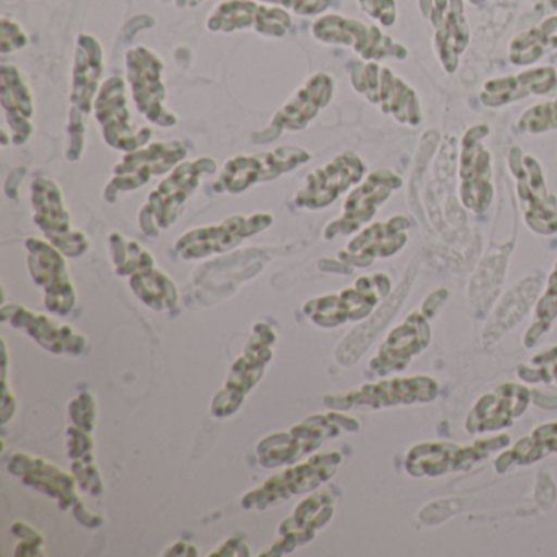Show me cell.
Returning a JSON list of instances; mask_svg holds the SVG:
<instances>
[{
  "label": "cell",
  "instance_id": "603a6c76",
  "mask_svg": "<svg viewBox=\"0 0 557 557\" xmlns=\"http://www.w3.org/2000/svg\"><path fill=\"white\" fill-rule=\"evenodd\" d=\"M367 177V164L354 151L341 152L306 177L305 187L296 194L295 205L301 210L331 207L341 195Z\"/></svg>",
  "mask_w": 557,
  "mask_h": 557
},
{
  "label": "cell",
  "instance_id": "d6a6232c",
  "mask_svg": "<svg viewBox=\"0 0 557 557\" xmlns=\"http://www.w3.org/2000/svg\"><path fill=\"white\" fill-rule=\"evenodd\" d=\"M435 28V47L440 63L448 74L458 70L459 58L471 40L462 0H449L445 14L433 24Z\"/></svg>",
  "mask_w": 557,
  "mask_h": 557
},
{
  "label": "cell",
  "instance_id": "d6986e66",
  "mask_svg": "<svg viewBox=\"0 0 557 557\" xmlns=\"http://www.w3.org/2000/svg\"><path fill=\"white\" fill-rule=\"evenodd\" d=\"M27 265L35 285L45 292V308L51 314L67 315L76 308V286L71 282L66 256L50 240L28 237L25 240Z\"/></svg>",
  "mask_w": 557,
  "mask_h": 557
},
{
  "label": "cell",
  "instance_id": "7402d4cb",
  "mask_svg": "<svg viewBox=\"0 0 557 557\" xmlns=\"http://www.w3.org/2000/svg\"><path fill=\"white\" fill-rule=\"evenodd\" d=\"M331 74L318 73L306 81L305 86L272 116L265 128L252 135L256 145L276 141L285 132H302L315 116L331 103L334 96Z\"/></svg>",
  "mask_w": 557,
  "mask_h": 557
},
{
  "label": "cell",
  "instance_id": "7c38bea8",
  "mask_svg": "<svg viewBox=\"0 0 557 557\" xmlns=\"http://www.w3.org/2000/svg\"><path fill=\"white\" fill-rule=\"evenodd\" d=\"M438 383L430 376L393 377L377 383H367L345 394L324 397L325 407L332 410H377L383 407L410 406L432 403L438 397Z\"/></svg>",
  "mask_w": 557,
  "mask_h": 557
},
{
  "label": "cell",
  "instance_id": "ab89813d",
  "mask_svg": "<svg viewBox=\"0 0 557 557\" xmlns=\"http://www.w3.org/2000/svg\"><path fill=\"white\" fill-rule=\"evenodd\" d=\"M554 129H557V96L524 110L517 123V132L523 135H544Z\"/></svg>",
  "mask_w": 557,
  "mask_h": 557
},
{
  "label": "cell",
  "instance_id": "d590c367",
  "mask_svg": "<svg viewBox=\"0 0 557 557\" xmlns=\"http://www.w3.org/2000/svg\"><path fill=\"white\" fill-rule=\"evenodd\" d=\"M550 453H557V422L543 423L530 435L518 440L511 448L495 458L494 469L498 474H504L515 466L534 465Z\"/></svg>",
  "mask_w": 557,
  "mask_h": 557
},
{
  "label": "cell",
  "instance_id": "ba28073f",
  "mask_svg": "<svg viewBox=\"0 0 557 557\" xmlns=\"http://www.w3.org/2000/svg\"><path fill=\"white\" fill-rule=\"evenodd\" d=\"M275 344L276 332L265 322H256L249 342L227 374L223 389L214 396L213 403H211L213 417L227 419L240 409L247 394L262 380L267 367L272 361Z\"/></svg>",
  "mask_w": 557,
  "mask_h": 557
},
{
  "label": "cell",
  "instance_id": "8fae6325",
  "mask_svg": "<svg viewBox=\"0 0 557 557\" xmlns=\"http://www.w3.org/2000/svg\"><path fill=\"white\" fill-rule=\"evenodd\" d=\"M507 165L517 185L518 203L524 223L540 236L557 233V200L546 187L540 162L531 154H524L520 146H511Z\"/></svg>",
  "mask_w": 557,
  "mask_h": 557
},
{
  "label": "cell",
  "instance_id": "ac0fdd59",
  "mask_svg": "<svg viewBox=\"0 0 557 557\" xmlns=\"http://www.w3.org/2000/svg\"><path fill=\"white\" fill-rule=\"evenodd\" d=\"M94 116L102 129L103 141L115 151L128 154L151 143L152 129L149 126L135 129L132 123L126 84L122 77L113 76L103 81L94 103Z\"/></svg>",
  "mask_w": 557,
  "mask_h": 557
},
{
  "label": "cell",
  "instance_id": "44dd1931",
  "mask_svg": "<svg viewBox=\"0 0 557 557\" xmlns=\"http://www.w3.org/2000/svg\"><path fill=\"white\" fill-rule=\"evenodd\" d=\"M488 132L485 123L471 126L462 136L459 154V200L475 214H484L494 198L492 156L482 143Z\"/></svg>",
  "mask_w": 557,
  "mask_h": 557
},
{
  "label": "cell",
  "instance_id": "9c48e42d",
  "mask_svg": "<svg viewBox=\"0 0 557 557\" xmlns=\"http://www.w3.org/2000/svg\"><path fill=\"white\" fill-rule=\"evenodd\" d=\"M311 161V152L299 146H280L256 154H239L223 165L214 181L216 194L240 195L257 184L276 181Z\"/></svg>",
  "mask_w": 557,
  "mask_h": 557
},
{
  "label": "cell",
  "instance_id": "7a4b0ae2",
  "mask_svg": "<svg viewBox=\"0 0 557 557\" xmlns=\"http://www.w3.org/2000/svg\"><path fill=\"white\" fill-rule=\"evenodd\" d=\"M106 74V51L99 38L81 34L74 50L73 81H71V112L67 123L66 159L77 162L86 146V119L94 112V103L99 96Z\"/></svg>",
  "mask_w": 557,
  "mask_h": 557
},
{
  "label": "cell",
  "instance_id": "7dc6e473",
  "mask_svg": "<svg viewBox=\"0 0 557 557\" xmlns=\"http://www.w3.org/2000/svg\"><path fill=\"white\" fill-rule=\"evenodd\" d=\"M9 350L5 341H2V386H0V423L8 425L9 420L14 419L17 410V400L14 393L9 389L8 380Z\"/></svg>",
  "mask_w": 557,
  "mask_h": 557
},
{
  "label": "cell",
  "instance_id": "cb8c5ba5",
  "mask_svg": "<svg viewBox=\"0 0 557 557\" xmlns=\"http://www.w3.org/2000/svg\"><path fill=\"white\" fill-rule=\"evenodd\" d=\"M292 25L288 11L257 0H224L214 8L207 21L211 34L253 30L269 38L285 37Z\"/></svg>",
  "mask_w": 557,
  "mask_h": 557
},
{
  "label": "cell",
  "instance_id": "5b68a950",
  "mask_svg": "<svg viewBox=\"0 0 557 557\" xmlns=\"http://www.w3.org/2000/svg\"><path fill=\"white\" fill-rule=\"evenodd\" d=\"M393 292V282L386 273L363 275L350 288L309 299L302 314L322 329H335L348 322L363 321Z\"/></svg>",
  "mask_w": 557,
  "mask_h": 557
},
{
  "label": "cell",
  "instance_id": "ee69618b",
  "mask_svg": "<svg viewBox=\"0 0 557 557\" xmlns=\"http://www.w3.org/2000/svg\"><path fill=\"white\" fill-rule=\"evenodd\" d=\"M70 419L73 425L92 433L96 429L97 407L92 394L81 393L70 403Z\"/></svg>",
  "mask_w": 557,
  "mask_h": 557
},
{
  "label": "cell",
  "instance_id": "680465c9",
  "mask_svg": "<svg viewBox=\"0 0 557 557\" xmlns=\"http://www.w3.org/2000/svg\"><path fill=\"white\" fill-rule=\"evenodd\" d=\"M556 60H557V53H556Z\"/></svg>",
  "mask_w": 557,
  "mask_h": 557
},
{
  "label": "cell",
  "instance_id": "d4e9b609",
  "mask_svg": "<svg viewBox=\"0 0 557 557\" xmlns=\"http://www.w3.org/2000/svg\"><path fill=\"white\" fill-rule=\"evenodd\" d=\"M335 498L329 491L312 492L296 505L293 513L280 523L278 540L260 557H282L311 543L318 531L334 517Z\"/></svg>",
  "mask_w": 557,
  "mask_h": 557
},
{
  "label": "cell",
  "instance_id": "f6af8a7d",
  "mask_svg": "<svg viewBox=\"0 0 557 557\" xmlns=\"http://www.w3.org/2000/svg\"><path fill=\"white\" fill-rule=\"evenodd\" d=\"M259 2L285 9L298 17H315L324 14L334 0H259Z\"/></svg>",
  "mask_w": 557,
  "mask_h": 557
},
{
  "label": "cell",
  "instance_id": "bcb514c9",
  "mask_svg": "<svg viewBox=\"0 0 557 557\" xmlns=\"http://www.w3.org/2000/svg\"><path fill=\"white\" fill-rule=\"evenodd\" d=\"M28 45V35L24 28L9 17H2L0 21V53L9 54L15 51L24 50Z\"/></svg>",
  "mask_w": 557,
  "mask_h": 557
},
{
  "label": "cell",
  "instance_id": "5bb4252c",
  "mask_svg": "<svg viewBox=\"0 0 557 557\" xmlns=\"http://www.w3.org/2000/svg\"><path fill=\"white\" fill-rule=\"evenodd\" d=\"M125 63L133 102L138 112L145 115L148 122L161 128L177 125V115L165 107L168 89L161 58L154 51L139 45L126 51Z\"/></svg>",
  "mask_w": 557,
  "mask_h": 557
},
{
  "label": "cell",
  "instance_id": "4dcf8cb0",
  "mask_svg": "<svg viewBox=\"0 0 557 557\" xmlns=\"http://www.w3.org/2000/svg\"><path fill=\"white\" fill-rule=\"evenodd\" d=\"M537 96H557L556 67H533L510 76L485 81L479 94V100L487 109H502L528 97Z\"/></svg>",
  "mask_w": 557,
  "mask_h": 557
},
{
  "label": "cell",
  "instance_id": "db71d44e",
  "mask_svg": "<svg viewBox=\"0 0 557 557\" xmlns=\"http://www.w3.org/2000/svg\"><path fill=\"white\" fill-rule=\"evenodd\" d=\"M205 0H174L175 8L177 9H195L203 4Z\"/></svg>",
  "mask_w": 557,
  "mask_h": 557
},
{
  "label": "cell",
  "instance_id": "6f0895ef",
  "mask_svg": "<svg viewBox=\"0 0 557 557\" xmlns=\"http://www.w3.org/2000/svg\"><path fill=\"white\" fill-rule=\"evenodd\" d=\"M472 5H481L484 4L485 0H469Z\"/></svg>",
  "mask_w": 557,
  "mask_h": 557
},
{
  "label": "cell",
  "instance_id": "836d02e7",
  "mask_svg": "<svg viewBox=\"0 0 557 557\" xmlns=\"http://www.w3.org/2000/svg\"><path fill=\"white\" fill-rule=\"evenodd\" d=\"M412 278V270H409L406 280L400 283L399 288L391 293L389 299L381 305L377 312H374L373 319H370L367 324L360 325V329L351 332V334L345 338L344 344H342L337 350V360L341 361V363H355V361L363 355V351L370 347L371 342L380 334L383 325L389 322V319L396 314L397 309L403 305L404 299L407 298V293H409L410 288V280Z\"/></svg>",
  "mask_w": 557,
  "mask_h": 557
},
{
  "label": "cell",
  "instance_id": "2e32d148",
  "mask_svg": "<svg viewBox=\"0 0 557 557\" xmlns=\"http://www.w3.org/2000/svg\"><path fill=\"white\" fill-rule=\"evenodd\" d=\"M312 37L324 45H338L350 48L363 61H381L396 58L404 61L409 53L406 47L396 44L393 38L357 18L345 15L327 14L319 17L312 25Z\"/></svg>",
  "mask_w": 557,
  "mask_h": 557
},
{
  "label": "cell",
  "instance_id": "74e56055",
  "mask_svg": "<svg viewBox=\"0 0 557 557\" xmlns=\"http://www.w3.org/2000/svg\"><path fill=\"white\" fill-rule=\"evenodd\" d=\"M508 247H502L500 250L488 253L482 260L475 275L471 282V302L478 308L487 309L491 302H494L495 296L500 292L502 282L505 276V265H507Z\"/></svg>",
  "mask_w": 557,
  "mask_h": 557
},
{
  "label": "cell",
  "instance_id": "8d00e7d4",
  "mask_svg": "<svg viewBox=\"0 0 557 557\" xmlns=\"http://www.w3.org/2000/svg\"><path fill=\"white\" fill-rule=\"evenodd\" d=\"M557 50V15L547 17L536 27L517 35L508 47V60L515 66H531Z\"/></svg>",
  "mask_w": 557,
  "mask_h": 557
},
{
  "label": "cell",
  "instance_id": "9a60e30c",
  "mask_svg": "<svg viewBox=\"0 0 557 557\" xmlns=\"http://www.w3.org/2000/svg\"><path fill=\"white\" fill-rule=\"evenodd\" d=\"M30 195L34 223L40 227L45 239L70 259L83 257L90 249V243L83 231L74 230L60 185L51 178L38 177L32 182Z\"/></svg>",
  "mask_w": 557,
  "mask_h": 557
},
{
  "label": "cell",
  "instance_id": "60d3db41",
  "mask_svg": "<svg viewBox=\"0 0 557 557\" xmlns=\"http://www.w3.org/2000/svg\"><path fill=\"white\" fill-rule=\"evenodd\" d=\"M517 374L524 383H557V345L520 364Z\"/></svg>",
  "mask_w": 557,
  "mask_h": 557
},
{
  "label": "cell",
  "instance_id": "f907efd6",
  "mask_svg": "<svg viewBox=\"0 0 557 557\" xmlns=\"http://www.w3.org/2000/svg\"><path fill=\"white\" fill-rule=\"evenodd\" d=\"M74 517L79 520V523H83L84 527L87 528H99L103 524V517L102 515L97 513H90V511H87V508L84 507L83 502H79V504L74 507Z\"/></svg>",
  "mask_w": 557,
  "mask_h": 557
},
{
  "label": "cell",
  "instance_id": "6da1fadb",
  "mask_svg": "<svg viewBox=\"0 0 557 557\" xmlns=\"http://www.w3.org/2000/svg\"><path fill=\"white\" fill-rule=\"evenodd\" d=\"M360 422L341 410L315 413L296 423L286 432L273 433L257 445L256 453L263 468L275 469L302 461L318 451L324 442L345 432H358Z\"/></svg>",
  "mask_w": 557,
  "mask_h": 557
},
{
  "label": "cell",
  "instance_id": "7bdbcfd3",
  "mask_svg": "<svg viewBox=\"0 0 557 557\" xmlns=\"http://www.w3.org/2000/svg\"><path fill=\"white\" fill-rule=\"evenodd\" d=\"M12 533L18 537L15 556L17 557H38L44 556L45 537L40 531L35 530L25 521H17L12 527Z\"/></svg>",
  "mask_w": 557,
  "mask_h": 557
},
{
  "label": "cell",
  "instance_id": "11a10c76",
  "mask_svg": "<svg viewBox=\"0 0 557 557\" xmlns=\"http://www.w3.org/2000/svg\"><path fill=\"white\" fill-rule=\"evenodd\" d=\"M547 11H557V0H544Z\"/></svg>",
  "mask_w": 557,
  "mask_h": 557
},
{
  "label": "cell",
  "instance_id": "52a82bcc",
  "mask_svg": "<svg viewBox=\"0 0 557 557\" xmlns=\"http://www.w3.org/2000/svg\"><path fill=\"white\" fill-rule=\"evenodd\" d=\"M348 74L355 92L363 96L371 106H376L400 125L412 128L422 125V106L416 90L389 67L380 66L376 61H354Z\"/></svg>",
  "mask_w": 557,
  "mask_h": 557
},
{
  "label": "cell",
  "instance_id": "e0dca14e",
  "mask_svg": "<svg viewBox=\"0 0 557 557\" xmlns=\"http://www.w3.org/2000/svg\"><path fill=\"white\" fill-rule=\"evenodd\" d=\"M273 224L270 213H256L252 216L236 214L213 226L195 227L175 240V252L184 260H200L220 253L231 252L240 244L257 234L269 230Z\"/></svg>",
  "mask_w": 557,
  "mask_h": 557
},
{
  "label": "cell",
  "instance_id": "3957f363",
  "mask_svg": "<svg viewBox=\"0 0 557 557\" xmlns=\"http://www.w3.org/2000/svg\"><path fill=\"white\" fill-rule=\"evenodd\" d=\"M218 162L213 158L184 161L149 194L148 201L139 211V227L149 237H158L159 233L177 223L184 214L185 205L200 187L205 175L216 174Z\"/></svg>",
  "mask_w": 557,
  "mask_h": 557
},
{
  "label": "cell",
  "instance_id": "f546056e",
  "mask_svg": "<svg viewBox=\"0 0 557 557\" xmlns=\"http://www.w3.org/2000/svg\"><path fill=\"white\" fill-rule=\"evenodd\" d=\"M8 468L28 487L57 498L60 510H71L81 502L77 497L79 485L74 474L63 471L48 459L18 451L9 458Z\"/></svg>",
  "mask_w": 557,
  "mask_h": 557
},
{
  "label": "cell",
  "instance_id": "8992f818",
  "mask_svg": "<svg viewBox=\"0 0 557 557\" xmlns=\"http://www.w3.org/2000/svg\"><path fill=\"white\" fill-rule=\"evenodd\" d=\"M342 461L344 456L341 451L312 455L305 461L288 466L285 471L270 475L262 485L244 494L240 505L246 510L263 511L296 495L311 494L334 478Z\"/></svg>",
  "mask_w": 557,
  "mask_h": 557
},
{
  "label": "cell",
  "instance_id": "f1b7e54d",
  "mask_svg": "<svg viewBox=\"0 0 557 557\" xmlns=\"http://www.w3.org/2000/svg\"><path fill=\"white\" fill-rule=\"evenodd\" d=\"M4 324L27 332L45 350L57 355H81L86 350L87 338L71 325L58 324L53 318L32 311L22 305H4L0 308Z\"/></svg>",
  "mask_w": 557,
  "mask_h": 557
},
{
  "label": "cell",
  "instance_id": "30bf717a",
  "mask_svg": "<svg viewBox=\"0 0 557 557\" xmlns=\"http://www.w3.org/2000/svg\"><path fill=\"white\" fill-rule=\"evenodd\" d=\"M510 445V435L498 433L478 442L461 443H420L413 446L406 456V469L413 478H436L448 472L469 471L478 462L484 461L488 455L505 449Z\"/></svg>",
  "mask_w": 557,
  "mask_h": 557
},
{
  "label": "cell",
  "instance_id": "277c9868",
  "mask_svg": "<svg viewBox=\"0 0 557 557\" xmlns=\"http://www.w3.org/2000/svg\"><path fill=\"white\" fill-rule=\"evenodd\" d=\"M109 244L116 275L128 278L129 288L139 301L159 312L177 306V285L156 267L154 257L148 249L120 233L110 234Z\"/></svg>",
  "mask_w": 557,
  "mask_h": 557
},
{
  "label": "cell",
  "instance_id": "816d5d0a",
  "mask_svg": "<svg viewBox=\"0 0 557 557\" xmlns=\"http://www.w3.org/2000/svg\"><path fill=\"white\" fill-rule=\"evenodd\" d=\"M446 298H448V292H446L445 288L436 289V292H433L432 295L426 298V301L423 302L422 311L425 312L429 318H433V315L436 314V311L442 308Z\"/></svg>",
  "mask_w": 557,
  "mask_h": 557
},
{
  "label": "cell",
  "instance_id": "1f68e13d",
  "mask_svg": "<svg viewBox=\"0 0 557 557\" xmlns=\"http://www.w3.org/2000/svg\"><path fill=\"white\" fill-rule=\"evenodd\" d=\"M0 107L12 132V145H27L35 132L32 123L35 113L34 96L24 73L15 64L0 66Z\"/></svg>",
  "mask_w": 557,
  "mask_h": 557
},
{
  "label": "cell",
  "instance_id": "ffe728a7",
  "mask_svg": "<svg viewBox=\"0 0 557 557\" xmlns=\"http://www.w3.org/2000/svg\"><path fill=\"white\" fill-rule=\"evenodd\" d=\"M403 187V177L389 169H377L368 174L345 200L342 214L325 226L324 239L351 236L364 224L371 223L374 214L389 200L394 191Z\"/></svg>",
  "mask_w": 557,
  "mask_h": 557
},
{
  "label": "cell",
  "instance_id": "b9f144b4",
  "mask_svg": "<svg viewBox=\"0 0 557 557\" xmlns=\"http://www.w3.org/2000/svg\"><path fill=\"white\" fill-rule=\"evenodd\" d=\"M71 461H73L71 462V471H73L81 491L90 495V497H102L106 485H103L102 475H100L99 468H97L94 451L86 453V455L71 459Z\"/></svg>",
  "mask_w": 557,
  "mask_h": 557
},
{
  "label": "cell",
  "instance_id": "f5cc1de1",
  "mask_svg": "<svg viewBox=\"0 0 557 557\" xmlns=\"http://www.w3.org/2000/svg\"><path fill=\"white\" fill-rule=\"evenodd\" d=\"M164 556L194 557L198 556V549L197 547L191 546V544L185 543V541H178V543H175L174 546L169 547V550L164 554Z\"/></svg>",
  "mask_w": 557,
  "mask_h": 557
},
{
  "label": "cell",
  "instance_id": "9f6ffc18",
  "mask_svg": "<svg viewBox=\"0 0 557 557\" xmlns=\"http://www.w3.org/2000/svg\"><path fill=\"white\" fill-rule=\"evenodd\" d=\"M2 146H4V148H8V145H9V136H8V133L5 132H2Z\"/></svg>",
  "mask_w": 557,
  "mask_h": 557
},
{
  "label": "cell",
  "instance_id": "4fadbf2b",
  "mask_svg": "<svg viewBox=\"0 0 557 557\" xmlns=\"http://www.w3.org/2000/svg\"><path fill=\"white\" fill-rule=\"evenodd\" d=\"M187 156V146L178 139L149 143L138 151L128 152L113 168V177L107 185L103 197L109 203H115L120 194L139 190L152 178L171 174Z\"/></svg>",
  "mask_w": 557,
  "mask_h": 557
},
{
  "label": "cell",
  "instance_id": "4316f807",
  "mask_svg": "<svg viewBox=\"0 0 557 557\" xmlns=\"http://www.w3.org/2000/svg\"><path fill=\"white\" fill-rule=\"evenodd\" d=\"M534 391L518 383L498 384L475 403L466 419L469 435L500 432L513 425L530 406Z\"/></svg>",
  "mask_w": 557,
  "mask_h": 557
},
{
  "label": "cell",
  "instance_id": "e575fe53",
  "mask_svg": "<svg viewBox=\"0 0 557 557\" xmlns=\"http://www.w3.org/2000/svg\"><path fill=\"white\" fill-rule=\"evenodd\" d=\"M541 285H543V278L540 275H534L521 280L517 286H513L504 296L500 305L495 309L494 315L488 319L487 325H485L484 341H498L505 332L513 329V325L518 324L527 315L528 309L533 306Z\"/></svg>",
  "mask_w": 557,
  "mask_h": 557
},
{
  "label": "cell",
  "instance_id": "f35d334b",
  "mask_svg": "<svg viewBox=\"0 0 557 557\" xmlns=\"http://www.w3.org/2000/svg\"><path fill=\"white\" fill-rule=\"evenodd\" d=\"M554 319H557V262L553 272L547 276L546 292L537 299L534 309V321L523 337L527 348H533L541 341V337L549 332Z\"/></svg>",
  "mask_w": 557,
  "mask_h": 557
},
{
  "label": "cell",
  "instance_id": "83f0119b",
  "mask_svg": "<svg viewBox=\"0 0 557 557\" xmlns=\"http://www.w3.org/2000/svg\"><path fill=\"white\" fill-rule=\"evenodd\" d=\"M432 329L429 315L423 311L412 312L389 332L377 348L376 357L371 358L370 370L377 376L406 370L412 358L429 347Z\"/></svg>",
  "mask_w": 557,
  "mask_h": 557
},
{
  "label": "cell",
  "instance_id": "484cf974",
  "mask_svg": "<svg viewBox=\"0 0 557 557\" xmlns=\"http://www.w3.org/2000/svg\"><path fill=\"white\" fill-rule=\"evenodd\" d=\"M410 226L409 218L403 214L370 224L338 252L337 259L350 269H367L377 259H389L406 247Z\"/></svg>",
  "mask_w": 557,
  "mask_h": 557
},
{
  "label": "cell",
  "instance_id": "681fc988",
  "mask_svg": "<svg viewBox=\"0 0 557 557\" xmlns=\"http://www.w3.org/2000/svg\"><path fill=\"white\" fill-rule=\"evenodd\" d=\"M211 557L218 556H230V557H247L250 556V547L244 543V540L240 537H230V540L224 541L216 550L210 554Z\"/></svg>",
  "mask_w": 557,
  "mask_h": 557
},
{
  "label": "cell",
  "instance_id": "c3c4849f",
  "mask_svg": "<svg viewBox=\"0 0 557 557\" xmlns=\"http://www.w3.org/2000/svg\"><path fill=\"white\" fill-rule=\"evenodd\" d=\"M358 4L368 17L380 22L383 27H393L396 22V0H358Z\"/></svg>",
  "mask_w": 557,
  "mask_h": 557
}]
</instances>
